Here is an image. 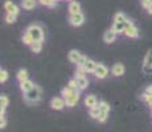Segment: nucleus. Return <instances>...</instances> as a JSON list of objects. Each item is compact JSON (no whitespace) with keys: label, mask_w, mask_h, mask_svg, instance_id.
<instances>
[{"label":"nucleus","mask_w":152,"mask_h":132,"mask_svg":"<svg viewBox=\"0 0 152 132\" xmlns=\"http://www.w3.org/2000/svg\"><path fill=\"white\" fill-rule=\"evenodd\" d=\"M4 115H5V107H1V108H0V116L3 118Z\"/></svg>","instance_id":"obj_38"},{"label":"nucleus","mask_w":152,"mask_h":132,"mask_svg":"<svg viewBox=\"0 0 152 132\" xmlns=\"http://www.w3.org/2000/svg\"><path fill=\"white\" fill-rule=\"evenodd\" d=\"M99 110H101V112H107L109 114L110 112V106L107 102H104V101H99Z\"/></svg>","instance_id":"obj_27"},{"label":"nucleus","mask_w":152,"mask_h":132,"mask_svg":"<svg viewBox=\"0 0 152 132\" xmlns=\"http://www.w3.org/2000/svg\"><path fill=\"white\" fill-rule=\"evenodd\" d=\"M107 119H109V114H107V112H101V114H99V116H98V119H97V120H98L99 123H104Z\"/></svg>","instance_id":"obj_34"},{"label":"nucleus","mask_w":152,"mask_h":132,"mask_svg":"<svg viewBox=\"0 0 152 132\" xmlns=\"http://www.w3.org/2000/svg\"><path fill=\"white\" fill-rule=\"evenodd\" d=\"M78 101H80V91H75L73 95H70L69 98L65 99L66 106H68V107H74V106L78 103Z\"/></svg>","instance_id":"obj_10"},{"label":"nucleus","mask_w":152,"mask_h":132,"mask_svg":"<svg viewBox=\"0 0 152 132\" xmlns=\"http://www.w3.org/2000/svg\"><path fill=\"white\" fill-rule=\"evenodd\" d=\"M4 9L7 11L8 13H13V15H19V12H20V9H19V7H17L15 3H12V1H5L4 3Z\"/></svg>","instance_id":"obj_9"},{"label":"nucleus","mask_w":152,"mask_h":132,"mask_svg":"<svg viewBox=\"0 0 152 132\" xmlns=\"http://www.w3.org/2000/svg\"><path fill=\"white\" fill-rule=\"evenodd\" d=\"M31 49L33 53H40L42 49V41H34V42L31 45Z\"/></svg>","instance_id":"obj_21"},{"label":"nucleus","mask_w":152,"mask_h":132,"mask_svg":"<svg viewBox=\"0 0 152 132\" xmlns=\"http://www.w3.org/2000/svg\"><path fill=\"white\" fill-rule=\"evenodd\" d=\"M17 79H19V82H23L25 81V79H28V71L25 69H20L19 71H17Z\"/></svg>","instance_id":"obj_24"},{"label":"nucleus","mask_w":152,"mask_h":132,"mask_svg":"<svg viewBox=\"0 0 152 132\" xmlns=\"http://www.w3.org/2000/svg\"><path fill=\"white\" fill-rule=\"evenodd\" d=\"M39 3L45 5V7L53 8V7H56V4H57V0H39Z\"/></svg>","instance_id":"obj_28"},{"label":"nucleus","mask_w":152,"mask_h":132,"mask_svg":"<svg viewBox=\"0 0 152 132\" xmlns=\"http://www.w3.org/2000/svg\"><path fill=\"white\" fill-rule=\"evenodd\" d=\"M87 74V71L85 70V67L83 66H77V69H75V71H74V75H75V78H80V77H85V75Z\"/></svg>","instance_id":"obj_26"},{"label":"nucleus","mask_w":152,"mask_h":132,"mask_svg":"<svg viewBox=\"0 0 152 132\" xmlns=\"http://www.w3.org/2000/svg\"><path fill=\"white\" fill-rule=\"evenodd\" d=\"M36 5H37V0H23L21 1V7L27 11H32Z\"/></svg>","instance_id":"obj_15"},{"label":"nucleus","mask_w":152,"mask_h":132,"mask_svg":"<svg viewBox=\"0 0 152 132\" xmlns=\"http://www.w3.org/2000/svg\"><path fill=\"white\" fill-rule=\"evenodd\" d=\"M140 98H142V101L144 102V103H147L148 106H151V107H152V95H151V94H148L147 91H144L142 95H140Z\"/></svg>","instance_id":"obj_22"},{"label":"nucleus","mask_w":152,"mask_h":132,"mask_svg":"<svg viewBox=\"0 0 152 132\" xmlns=\"http://www.w3.org/2000/svg\"><path fill=\"white\" fill-rule=\"evenodd\" d=\"M124 26H126V31H124V34L130 39H136L139 37V29L136 28V25L134 24L131 20H126L124 21Z\"/></svg>","instance_id":"obj_3"},{"label":"nucleus","mask_w":152,"mask_h":132,"mask_svg":"<svg viewBox=\"0 0 152 132\" xmlns=\"http://www.w3.org/2000/svg\"><path fill=\"white\" fill-rule=\"evenodd\" d=\"M143 66H145V67H148V69H151L152 70V50H150L145 54V57H144V65Z\"/></svg>","instance_id":"obj_20"},{"label":"nucleus","mask_w":152,"mask_h":132,"mask_svg":"<svg viewBox=\"0 0 152 132\" xmlns=\"http://www.w3.org/2000/svg\"><path fill=\"white\" fill-rule=\"evenodd\" d=\"M66 106V102H65V98H61V96H54L53 99L50 101V107L53 110H62L64 107Z\"/></svg>","instance_id":"obj_6"},{"label":"nucleus","mask_w":152,"mask_h":132,"mask_svg":"<svg viewBox=\"0 0 152 132\" xmlns=\"http://www.w3.org/2000/svg\"><path fill=\"white\" fill-rule=\"evenodd\" d=\"M34 86H36V85H34L29 78H28V79H25V81H23V82H20V90H21L23 93L29 91V90H32Z\"/></svg>","instance_id":"obj_12"},{"label":"nucleus","mask_w":152,"mask_h":132,"mask_svg":"<svg viewBox=\"0 0 152 132\" xmlns=\"http://www.w3.org/2000/svg\"><path fill=\"white\" fill-rule=\"evenodd\" d=\"M111 28L116 32V34H124V31H126L124 23H113V26H111Z\"/></svg>","instance_id":"obj_17"},{"label":"nucleus","mask_w":152,"mask_h":132,"mask_svg":"<svg viewBox=\"0 0 152 132\" xmlns=\"http://www.w3.org/2000/svg\"><path fill=\"white\" fill-rule=\"evenodd\" d=\"M89 114H90V116H91L93 119H98L99 114H101V110H99V106H97V107H93V108H90Z\"/></svg>","instance_id":"obj_29"},{"label":"nucleus","mask_w":152,"mask_h":132,"mask_svg":"<svg viewBox=\"0 0 152 132\" xmlns=\"http://www.w3.org/2000/svg\"><path fill=\"white\" fill-rule=\"evenodd\" d=\"M97 65H98V63L95 62V61L87 58V61H86V63L83 65V67H85V70H86L87 73H94V70H95V67H97Z\"/></svg>","instance_id":"obj_16"},{"label":"nucleus","mask_w":152,"mask_h":132,"mask_svg":"<svg viewBox=\"0 0 152 132\" xmlns=\"http://www.w3.org/2000/svg\"><path fill=\"white\" fill-rule=\"evenodd\" d=\"M41 98V89L39 86H34L32 90L24 93V99L28 103H37Z\"/></svg>","instance_id":"obj_2"},{"label":"nucleus","mask_w":152,"mask_h":132,"mask_svg":"<svg viewBox=\"0 0 152 132\" xmlns=\"http://www.w3.org/2000/svg\"><path fill=\"white\" fill-rule=\"evenodd\" d=\"M147 12L150 13V15H152V4H151V5H150V7H148V8H147Z\"/></svg>","instance_id":"obj_39"},{"label":"nucleus","mask_w":152,"mask_h":132,"mask_svg":"<svg viewBox=\"0 0 152 132\" xmlns=\"http://www.w3.org/2000/svg\"><path fill=\"white\" fill-rule=\"evenodd\" d=\"M81 57H82V54H81V53L78 52V50H70V52H69V54H68L69 61H70L72 63H75V65H77V63L80 62Z\"/></svg>","instance_id":"obj_13"},{"label":"nucleus","mask_w":152,"mask_h":132,"mask_svg":"<svg viewBox=\"0 0 152 132\" xmlns=\"http://www.w3.org/2000/svg\"><path fill=\"white\" fill-rule=\"evenodd\" d=\"M140 3H142V7L147 9V8H148V7H150V5L152 4V0H142V1H140Z\"/></svg>","instance_id":"obj_35"},{"label":"nucleus","mask_w":152,"mask_h":132,"mask_svg":"<svg viewBox=\"0 0 152 132\" xmlns=\"http://www.w3.org/2000/svg\"><path fill=\"white\" fill-rule=\"evenodd\" d=\"M126 71V67L123 63H114L111 67V74L115 75V77H122Z\"/></svg>","instance_id":"obj_8"},{"label":"nucleus","mask_w":152,"mask_h":132,"mask_svg":"<svg viewBox=\"0 0 152 132\" xmlns=\"http://www.w3.org/2000/svg\"><path fill=\"white\" fill-rule=\"evenodd\" d=\"M21 40H23V42H24V44H25V45H29V46H31V45H32V44H33V42H34V40H33V39H32V36H31V34H29V33H28V32H25V33H24V34H23Z\"/></svg>","instance_id":"obj_25"},{"label":"nucleus","mask_w":152,"mask_h":132,"mask_svg":"<svg viewBox=\"0 0 152 132\" xmlns=\"http://www.w3.org/2000/svg\"><path fill=\"white\" fill-rule=\"evenodd\" d=\"M7 79H8L7 70L1 69V70H0V82H1V83H4V82H7Z\"/></svg>","instance_id":"obj_32"},{"label":"nucleus","mask_w":152,"mask_h":132,"mask_svg":"<svg viewBox=\"0 0 152 132\" xmlns=\"http://www.w3.org/2000/svg\"><path fill=\"white\" fill-rule=\"evenodd\" d=\"M116 36H118V34H116V32L114 31L113 28H110V29H107V31L103 33V41L106 44H113L114 41L116 40Z\"/></svg>","instance_id":"obj_7"},{"label":"nucleus","mask_w":152,"mask_h":132,"mask_svg":"<svg viewBox=\"0 0 152 132\" xmlns=\"http://www.w3.org/2000/svg\"><path fill=\"white\" fill-rule=\"evenodd\" d=\"M93 74H94L98 79H104L107 77V74H109V70H107V67L104 66L103 63H98Z\"/></svg>","instance_id":"obj_5"},{"label":"nucleus","mask_w":152,"mask_h":132,"mask_svg":"<svg viewBox=\"0 0 152 132\" xmlns=\"http://www.w3.org/2000/svg\"><path fill=\"white\" fill-rule=\"evenodd\" d=\"M16 15H13V13H8L7 12V15H5V21L8 23V24H13L15 21H16Z\"/></svg>","instance_id":"obj_30"},{"label":"nucleus","mask_w":152,"mask_h":132,"mask_svg":"<svg viewBox=\"0 0 152 132\" xmlns=\"http://www.w3.org/2000/svg\"><path fill=\"white\" fill-rule=\"evenodd\" d=\"M5 125H7V122H5V119H4V116L3 118H0V128H5Z\"/></svg>","instance_id":"obj_36"},{"label":"nucleus","mask_w":152,"mask_h":132,"mask_svg":"<svg viewBox=\"0 0 152 132\" xmlns=\"http://www.w3.org/2000/svg\"><path fill=\"white\" fill-rule=\"evenodd\" d=\"M75 79H77V83H78V89L80 90L87 89V86H89V79L86 77H80V78H75Z\"/></svg>","instance_id":"obj_18"},{"label":"nucleus","mask_w":152,"mask_h":132,"mask_svg":"<svg viewBox=\"0 0 152 132\" xmlns=\"http://www.w3.org/2000/svg\"><path fill=\"white\" fill-rule=\"evenodd\" d=\"M151 112H152V107H151Z\"/></svg>","instance_id":"obj_40"},{"label":"nucleus","mask_w":152,"mask_h":132,"mask_svg":"<svg viewBox=\"0 0 152 132\" xmlns=\"http://www.w3.org/2000/svg\"><path fill=\"white\" fill-rule=\"evenodd\" d=\"M69 1H73V0H69Z\"/></svg>","instance_id":"obj_41"},{"label":"nucleus","mask_w":152,"mask_h":132,"mask_svg":"<svg viewBox=\"0 0 152 132\" xmlns=\"http://www.w3.org/2000/svg\"><path fill=\"white\" fill-rule=\"evenodd\" d=\"M145 91H147L148 94H151V95H152V85H150V86L145 87Z\"/></svg>","instance_id":"obj_37"},{"label":"nucleus","mask_w":152,"mask_h":132,"mask_svg":"<svg viewBox=\"0 0 152 132\" xmlns=\"http://www.w3.org/2000/svg\"><path fill=\"white\" fill-rule=\"evenodd\" d=\"M25 32H28V33L31 34L32 39H33L34 41H44V37H45L42 26L39 25V24H32V25H29Z\"/></svg>","instance_id":"obj_1"},{"label":"nucleus","mask_w":152,"mask_h":132,"mask_svg":"<svg viewBox=\"0 0 152 132\" xmlns=\"http://www.w3.org/2000/svg\"><path fill=\"white\" fill-rule=\"evenodd\" d=\"M75 91H80V90H73V89H70V87L66 86V87H64V89L61 90V95H62L64 98L66 99V98H69L70 95H73Z\"/></svg>","instance_id":"obj_19"},{"label":"nucleus","mask_w":152,"mask_h":132,"mask_svg":"<svg viewBox=\"0 0 152 132\" xmlns=\"http://www.w3.org/2000/svg\"><path fill=\"white\" fill-rule=\"evenodd\" d=\"M8 103H10V99H8L7 95H1V96H0V106H1V107H7Z\"/></svg>","instance_id":"obj_33"},{"label":"nucleus","mask_w":152,"mask_h":132,"mask_svg":"<svg viewBox=\"0 0 152 132\" xmlns=\"http://www.w3.org/2000/svg\"><path fill=\"white\" fill-rule=\"evenodd\" d=\"M69 23L73 26H81L85 23V15L82 12H78L74 15H70L69 17Z\"/></svg>","instance_id":"obj_4"},{"label":"nucleus","mask_w":152,"mask_h":132,"mask_svg":"<svg viewBox=\"0 0 152 132\" xmlns=\"http://www.w3.org/2000/svg\"><path fill=\"white\" fill-rule=\"evenodd\" d=\"M68 9H69V13L70 15L78 13V12H81V4L77 1V0H73V1H70Z\"/></svg>","instance_id":"obj_14"},{"label":"nucleus","mask_w":152,"mask_h":132,"mask_svg":"<svg viewBox=\"0 0 152 132\" xmlns=\"http://www.w3.org/2000/svg\"><path fill=\"white\" fill-rule=\"evenodd\" d=\"M126 20H127V17L123 12H116L114 15V23H124Z\"/></svg>","instance_id":"obj_23"},{"label":"nucleus","mask_w":152,"mask_h":132,"mask_svg":"<svg viewBox=\"0 0 152 132\" xmlns=\"http://www.w3.org/2000/svg\"><path fill=\"white\" fill-rule=\"evenodd\" d=\"M85 104H86L87 108H93V107H97L99 104V102L95 95H87L86 99H85Z\"/></svg>","instance_id":"obj_11"},{"label":"nucleus","mask_w":152,"mask_h":132,"mask_svg":"<svg viewBox=\"0 0 152 132\" xmlns=\"http://www.w3.org/2000/svg\"><path fill=\"white\" fill-rule=\"evenodd\" d=\"M66 86L70 87V89H73V90H80V89H78V83H77V79H75V78L70 79ZM80 91H81V90H80Z\"/></svg>","instance_id":"obj_31"}]
</instances>
